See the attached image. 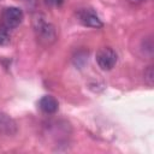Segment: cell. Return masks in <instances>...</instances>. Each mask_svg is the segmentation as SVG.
I'll return each mask as SVG.
<instances>
[{"mask_svg":"<svg viewBox=\"0 0 154 154\" xmlns=\"http://www.w3.org/2000/svg\"><path fill=\"white\" fill-rule=\"evenodd\" d=\"M24 14L20 8L11 6L6 7L1 13V26H4L7 30L17 28L23 22Z\"/></svg>","mask_w":154,"mask_h":154,"instance_id":"obj_1","label":"cell"},{"mask_svg":"<svg viewBox=\"0 0 154 154\" xmlns=\"http://www.w3.org/2000/svg\"><path fill=\"white\" fill-rule=\"evenodd\" d=\"M95 59L97 65L102 70L108 71V70H112L117 63V53L111 47H101L96 52Z\"/></svg>","mask_w":154,"mask_h":154,"instance_id":"obj_2","label":"cell"},{"mask_svg":"<svg viewBox=\"0 0 154 154\" xmlns=\"http://www.w3.org/2000/svg\"><path fill=\"white\" fill-rule=\"evenodd\" d=\"M35 31L37 35V38H40L41 42L45 43H51L55 40V31L52 24L42 20V19H37L36 20V25H35Z\"/></svg>","mask_w":154,"mask_h":154,"instance_id":"obj_3","label":"cell"},{"mask_svg":"<svg viewBox=\"0 0 154 154\" xmlns=\"http://www.w3.org/2000/svg\"><path fill=\"white\" fill-rule=\"evenodd\" d=\"M77 18L81 22V24H83L84 26L99 29L103 25L101 19L99 18V16L95 13V11H93L90 8H81L77 12Z\"/></svg>","mask_w":154,"mask_h":154,"instance_id":"obj_4","label":"cell"},{"mask_svg":"<svg viewBox=\"0 0 154 154\" xmlns=\"http://www.w3.org/2000/svg\"><path fill=\"white\" fill-rule=\"evenodd\" d=\"M58 100L52 95H45L38 100V108L46 114H53L58 111Z\"/></svg>","mask_w":154,"mask_h":154,"instance_id":"obj_5","label":"cell"},{"mask_svg":"<svg viewBox=\"0 0 154 154\" xmlns=\"http://www.w3.org/2000/svg\"><path fill=\"white\" fill-rule=\"evenodd\" d=\"M17 131V126L14 120L5 114V113H0V132L1 134H6V135H13Z\"/></svg>","mask_w":154,"mask_h":154,"instance_id":"obj_6","label":"cell"},{"mask_svg":"<svg viewBox=\"0 0 154 154\" xmlns=\"http://www.w3.org/2000/svg\"><path fill=\"white\" fill-rule=\"evenodd\" d=\"M10 30L0 26V45H6L10 42Z\"/></svg>","mask_w":154,"mask_h":154,"instance_id":"obj_7","label":"cell"},{"mask_svg":"<svg viewBox=\"0 0 154 154\" xmlns=\"http://www.w3.org/2000/svg\"><path fill=\"white\" fill-rule=\"evenodd\" d=\"M154 76V73H153V66H149L146 71H144V79L147 81V83L149 84V85H152L153 84V77Z\"/></svg>","mask_w":154,"mask_h":154,"instance_id":"obj_8","label":"cell"},{"mask_svg":"<svg viewBox=\"0 0 154 154\" xmlns=\"http://www.w3.org/2000/svg\"><path fill=\"white\" fill-rule=\"evenodd\" d=\"M45 1L51 6H60L64 2V0H45Z\"/></svg>","mask_w":154,"mask_h":154,"instance_id":"obj_9","label":"cell"},{"mask_svg":"<svg viewBox=\"0 0 154 154\" xmlns=\"http://www.w3.org/2000/svg\"><path fill=\"white\" fill-rule=\"evenodd\" d=\"M129 2H131V4H140V2H142V1H144V0H128Z\"/></svg>","mask_w":154,"mask_h":154,"instance_id":"obj_10","label":"cell"}]
</instances>
